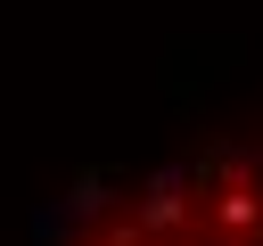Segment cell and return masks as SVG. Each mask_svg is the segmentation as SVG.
Returning a JSON list of instances; mask_svg holds the SVG:
<instances>
[{
  "mask_svg": "<svg viewBox=\"0 0 263 246\" xmlns=\"http://www.w3.org/2000/svg\"><path fill=\"white\" fill-rule=\"evenodd\" d=\"M66 246H263V131L164 164Z\"/></svg>",
  "mask_w": 263,
  "mask_h": 246,
  "instance_id": "cell-1",
  "label": "cell"
}]
</instances>
